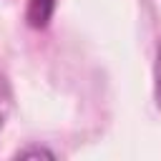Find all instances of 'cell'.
<instances>
[{"label":"cell","mask_w":161,"mask_h":161,"mask_svg":"<svg viewBox=\"0 0 161 161\" xmlns=\"http://www.w3.org/2000/svg\"><path fill=\"white\" fill-rule=\"evenodd\" d=\"M58 0H28V10H25V23L33 30H45L53 20Z\"/></svg>","instance_id":"cell-1"},{"label":"cell","mask_w":161,"mask_h":161,"mask_svg":"<svg viewBox=\"0 0 161 161\" xmlns=\"http://www.w3.org/2000/svg\"><path fill=\"white\" fill-rule=\"evenodd\" d=\"M13 158H55V151L48 148V146H38V143H30V146H23L13 153Z\"/></svg>","instance_id":"cell-2"},{"label":"cell","mask_w":161,"mask_h":161,"mask_svg":"<svg viewBox=\"0 0 161 161\" xmlns=\"http://www.w3.org/2000/svg\"><path fill=\"white\" fill-rule=\"evenodd\" d=\"M153 101L156 108L161 111V43L156 48V60H153Z\"/></svg>","instance_id":"cell-3"}]
</instances>
